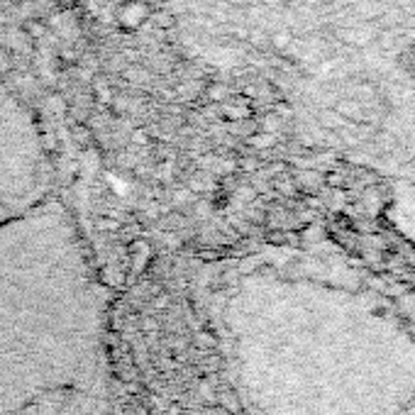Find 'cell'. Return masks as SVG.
<instances>
[{"label":"cell","mask_w":415,"mask_h":415,"mask_svg":"<svg viewBox=\"0 0 415 415\" xmlns=\"http://www.w3.org/2000/svg\"><path fill=\"white\" fill-rule=\"evenodd\" d=\"M132 142H135V145H142V147L149 145V135H147V130H135Z\"/></svg>","instance_id":"cell-5"},{"label":"cell","mask_w":415,"mask_h":415,"mask_svg":"<svg viewBox=\"0 0 415 415\" xmlns=\"http://www.w3.org/2000/svg\"><path fill=\"white\" fill-rule=\"evenodd\" d=\"M152 20L157 22L159 30H172L174 22H176V15L172 10H159V13H152Z\"/></svg>","instance_id":"cell-2"},{"label":"cell","mask_w":415,"mask_h":415,"mask_svg":"<svg viewBox=\"0 0 415 415\" xmlns=\"http://www.w3.org/2000/svg\"><path fill=\"white\" fill-rule=\"evenodd\" d=\"M44 147H47V152H56V142H54V135H44Z\"/></svg>","instance_id":"cell-8"},{"label":"cell","mask_w":415,"mask_h":415,"mask_svg":"<svg viewBox=\"0 0 415 415\" xmlns=\"http://www.w3.org/2000/svg\"><path fill=\"white\" fill-rule=\"evenodd\" d=\"M44 32H47V25L42 20H27L25 22V35L30 39H42Z\"/></svg>","instance_id":"cell-3"},{"label":"cell","mask_w":415,"mask_h":415,"mask_svg":"<svg viewBox=\"0 0 415 415\" xmlns=\"http://www.w3.org/2000/svg\"><path fill=\"white\" fill-rule=\"evenodd\" d=\"M220 254H225L223 249H201L203 259H220Z\"/></svg>","instance_id":"cell-6"},{"label":"cell","mask_w":415,"mask_h":415,"mask_svg":"<svg viewBox=\"0 0 415 415\" xmlns=\"http://www.w3.org/2000/svg\"><path fill=\"white\" fill-rule=\"evenodd\" d=\"M149 18H152V8L145 3H140V0H130V3H125L120 8V13H117V20H120L122 30H137L142 22H147Z\"/></svg>","instance_id":"cell-1"},{"label":"cell","mask_w":415,"mask_h":415,"mask_svg":"<svg viewBox=\"0 0 415 415\" xmlns=\"http://www.w3.org/2000/svg\"><path fill=\"white\" fill-rule=\"evenodd\" d=\"M288 39H291V37H288V32H281V35H276V37H274V47H276V49H283V47L288 44Z\"/></svg>","instance_id":"cell-7"},{"label":"cell","mask_w":415,"mask_h":415,"mask_svg":"<svg viewBox=\"0 0 415 415\" xmlns=\"http://www.w3.org/2000/svg\"><path fill=\"white\" fill-rule=\"evenodd\" d=\"M120 227H122V223H120V218H115V215H107V218L98 220V230L115 232V230H120Z\"/></svg>","instance_id":"cell-4"}]
</instances>
